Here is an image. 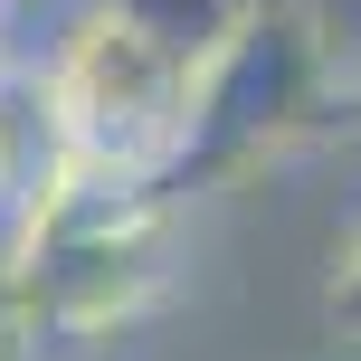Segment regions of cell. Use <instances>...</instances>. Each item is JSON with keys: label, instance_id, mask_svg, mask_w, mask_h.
Listing matches in <instances>:
<instances>
[]
</instances>
